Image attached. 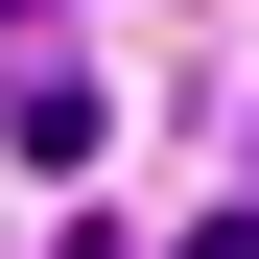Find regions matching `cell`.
Here are the masks:
<instances>
[{"label":"cell","instance_id":"6da1fadb","mask_svg":"<svg viewBox=\"0 0 259 259\" xmlns=\"http://www.w3.org/2000/svg\"><path fill=\"white\" fill-rule=\"evenodd\" d=\"M0 118H24V165H95V71L71 48H0Z\"/></svg>","mask_w":259,"mask_h":259},{"label":"cell","instance_id":"7a4b0ae2","mask_svg":"<svg viewBox=\"0 0 259 259\" xmlns=\"http://www.w3.org/2000/svg\"><path fill=\"white\" fill-rule=\"evenodd\" d=\"M189 259H259V212H212V236H189Z\"/></svg>","mask_w":259,"mask_h":259}]
</instances>
